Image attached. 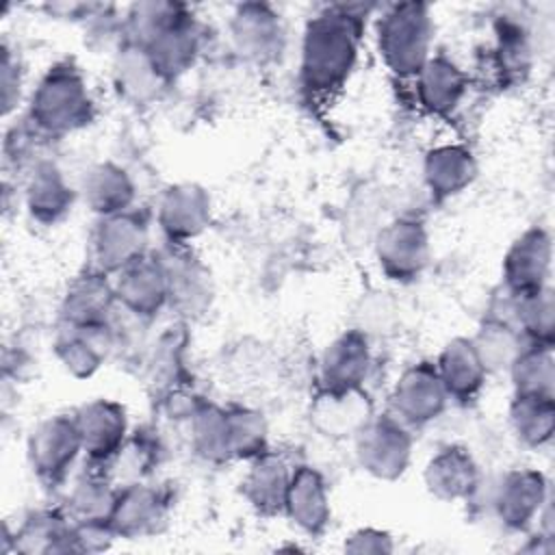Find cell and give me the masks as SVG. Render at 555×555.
<instances>
[{
	"label": "cell",
	"instance_id": "cell-1",
	"mask_svg": "<svg viewBox=\"0 0 555 555\" xmlns=\"http://www.w3.org/2000/svg\"><path fill=\"white\" fill-rule=\"evenodd\" d=\"M358 52V26L349 11L317 15L304 37V78L310 89H336L353 67Z\"/></svg>",
	"mask_w": 555,
	"mask_h": 555
},
{
	"label": "cell",
	"instance_id": "cell-2",
	"mask_svg": "<svg viewBox=\"0 0 555 555\" xmlns=\"http://www.w3.org/2000/svg\"><path fill=\"white\" fill-rule=\"evenodd\" d=\"M431 20L425 4H395L379 22V50L397 74H418L427 63Z\"/></svg>",
	"mask_w": 555,
	"mask_h": 555
},
{
	"label": "cell",
	"instance_id": "cell-3",
	"mask_svg": "<svg viewBox=\"0 0 555 555\" xmlns=\"http://www.w3.org/2000/svg\"><path fill=\"white\" fill-rule=\"evenodd\" d=\"M89 111V98L80 76L72 67H54L39 82L30 117L33 121L48 132H63L85 124Z\"/></svg>",
	"mask_w": 555,
	"mask_h": 555
},
{
	"label": "cell",
	"instance_id": "cell-4",
	"mask_svg": "<svg viewBox=\"0 0 555 555\" xmlns=\"http://www.w3.org/2000/svg\"><path fill=\"white\" fill-rule=\"evenodd\" d=\"M82 449V438L76 421L56 416L37 427L30 438V462L41 479H61L74 464L78 451Z\"/></svg>",
	"mask_w": 555,
	"mask_h": 555
},
{
	"label": "cell",
	"instance_id": "cell-5",
	"mask_svg": "<svg viewBox=\"0 0 555 555\" xmlns=\"http://www.w3.org/2000/svg\"><path fill=\"white\" fill-rule=\"evenodd\" d=\"M358 455L366 470L379 477H395L408 462L410 438L395 421L382 418L362 427Z\"/></svg>",
	"mask_w": 555,
	"mask_h": 555
},
{
	"label": "cell",
	"instance_id": "cell-6",
	"mask_svg": "<svg viewBox=\"0 0 555 555\" xmlns=\"http://www.w3.org/2000/svg\"><path fill=\"white\" fill-rule=\"evenodd\" d=\"M444 384L436 369L421 364L408 371L395 390V405L403 421L427 423L436 418L444 405Z\"/></svg>",
	"mask_w": 555,
	"mask_h": 555
},
{
	"label": "cell",
	"instance_id": "cell-7",
	"mask_svg": "<svg viewBox=\"0 0 555 555\" xmlns=\"http://www.w3.org/2000/svg\"><path fill=\"white\" fill-rule=\"evenodd\" d=\"M80 429L82 449L95 460H106L115 455L124 442L126 418L117 403L93 401L85 405L76 418Z\"/></svg>",
	"mask_w": 555,
	"mask_h": 555
},
{
	"label": "cell",
	"instance_id": "cell-8",
	"mask_svg": "<svg viewBox=\"0 0 555 555\" xmlns=\"http://www.w3.org/2000/svg\"><path fill=\"white\" fill-rule=\"evenodd\" d=\"M145 243L143 225L128 215H111L102 221L93 247L100 267L104 269H126L141 258Z\"/></svg>",
	"mask_w": 555,
	"mask_h": 555
},
{
	"label": "cell",
	"instance_id": "cell-9",
	"mask_svg": "<svg viewBox=\"0 0 555 555\" xmlns=\"http://www.w3.org/2000/svg\"><path fill=\"white\" fill-rule=\"evenodd\" d=\"M427 258V238L418 223H392L379 236V262L395 278H410L421 271Z\"/></svg>",
	"mask_w": 555,
	"mask_h": 555
},
{
	"label": "cell",
	"instance_id": "cell-10",
	"mask_svg": "<svg viewBox=\"0 0 555 555\" xmlns=\"http://www.w3.org/2000/svg\"><path fill=\"white\" fill-rule=\"evenodd\" d=\"M117 295L119 299H124V304L130 310L139 314H152L169 297L167 275L163 264L141 256L139 260L121 269Z\"/></svg>",
	"mask_w": 555,
	"mask_h": 555
},
{
	"label": "cell",
	"instance_id": "cell-11",
	"mask_svg": "<svg viewBox=\"0 0 555 555\" xmlns=\"http://www.w3.org/2000/svg\"><path fill=\"white\" fill-rule=\"evenodd\" d=\"M548 238L542 232H527L509 251L505 273L509 286L520 295L540 293L548 269Z\"/></svg>",
	"mask_w": 555,
	"mask_h": 555
},
{
	"label": "cell",
	"instance_id": "cell-12",
	"mask_svg": "<svg viewBox=\"0 0 555 555\" xmlns=\"http://www.w3.org/2000/svg\"><path fill=\"white\" fill-rule=\"evenodd\" d=\"M369 351L366 343L358 334H349L338 338L325 353L323 375L327 388L334 392L356 390L362 377L366 375Z\"/></svg>",
	"mask_w": 555,
	"mask_h": 555
},
{
	"label": "cell",
	"instance_id": "cell-13",
	"mask_svg": "<svg viewBox=\"0 0 555 555\" xmlns=\"http://www.w3.org/2000/svg\"><path fill=\"white\" fill-rule=\"evenodd\" d=\"M483 369L486 364L481 362L475 345L468 340H455L444 349L438 375L449 395L470 397L483 384Z\"/></svg>",
	"mask_w": 555,
	"mask_h": 555
},
{
	"label": "cell",
	"instance_id": "cell-14",
	"mask_svg": "<svg viewBox=\"0 0 555 555\" xmlns=\"http://www.w3.org/2000/svg\"><path fill=\"white\" fill-rule=\"evenodd\" d=\"M206 217H208L206 195L195 186L171 189L160 204V223L176 238H186L197 234L204 228Z\"/></svg>",
	"mask_w": 555,
	"mask_h": 555
},
{
	"label": "cell",
	"instance_id": "cell-15",
	"mask_svg": "<svg viewBox=\"0 0 555 555\" xmlns=\"http://www.w3.org/2000/svg\"><path fill=\"white\" fill-rule=\"evenodd\" d=\"M232 33L241 50L249 54H269L282 35L278 15L264 4H243L234 13Z\"/></svg>",
	"mask_w": 555,
	"mask_h": 555
},
{
	"label": "cell",
	"instance_id": "cell-16",
	"mask_svg": "<svg viewBox=\"0 0 555 555\" xmlns=\"http://www.w3.org/2000/svg\"><path fill=\"white\" fill-rule=\"evenodd\" d=\"M418 91L431 111H449L455 106L464 91L462 72L447 59H427L418 72Z\"/></svg>",
	"mask_w": 555,
	"mask_h": 555
},
{
	"label": "cell",
	"instance_id": "cell-17",
	"mask_svg": "<svg viewBox=\"0 0 555 555\" xmlns=\"http://www.w3.org/2000/svg\"><path fill=\"white\" fill-rule=\"evenodd\" d=\"M327 499L321 477L310 470L301 468L293 475L286 492V505L297 522L310 531L319 529L327 516Z\"/></svg>",
	"mask_w": 555,
	"mask_h": 555
},
{
	"label": "cell",
	"instance_id": "cell-18",
	"mask_svg": "<svg viewBox=\"0 0 555 555\" xmlns=\"http://www.w3.org/2000/svg\"><path fill=\"white\" fill-rule=\"evenodd\" d=\"M28 208L39 221H56L72 204V189L52 165H41L28 186Z\"/></svg>",
	"mask_w": 555,
	"mask_h": 555
},
{
	"label": "cell",
	"instance_id": "cell-19",
	"mask_svg": "<svg viewBox=\"0 0 555 555\" xmlns=\"http://www.w3.org/2000/svg\"><path fill=\"white\" fill-rule=\"evenodd\" d=\"M429 488L447 499L466 494L475 483V466L462 449H444L427 468Z\"/></svg>",
	"mask_w": 555,
	"mask_h": 555
},
{
	"label": "cell",
	"instance_id": "cell-20",
	"mask_svg": "<svg viewBox=\"0 0 555 555\" xmlns=\"http://www.w3.org/2000/svg\"><path fill=\"white\" fill-rule=\"evenodd\" d=\"M85 195L93 210L102 215H119L132 199V184L126 173L113 165H100L85 182Z\"/></svg>",
	"mask_w": 555,
	"mask_h": 555
},
{
	"label": "cell",
	"instance_id": "cell-21",
	"mask_svg": "<svg viewBox=\"0 0 555 555\" xmlns=\"http://www.w3.org/2000/svg\"><path fill=\"white\" fill-rule=\"evenodd\" d=\"M473 160L470 154L460 147H440L429 154L425 165V176L429 186L436 193L451 195L457 193L473 178Z\"/></svg>",
	"mask_w": 555,
	"mask_h": 555
},
{
	"label": "cell",
	"instance_id": "cell-22",
	"mask_svg": "<svg viewBox=\"0 0 555 555\" xmlns=\"http://www.w3.org/2000/svg\"><path fill=\"white\" fill-rule=\"evenodd\" d=\"M113 293L108 286L98 278H87L80 282L65 301V319L69 325H100L108 306H111Z\"/></svg>",
	"mask_w": 555,
	"mask_h": 555
},
{
	"label": "cell",
	"instance_id": "cell-23",
	"mask_svg": "<svg viewBox=\"0 0 555 555\" xmlns=\"http://www.w3.org/2000/svg\"><path fill=\"white\" fill-rule=\"evenodd\" d=\"M512 421L522 440L531 444H540L551 436V425H553L551 397L518 395V401L512 412Z\"/></svg>",
	"mask_w": 555,
	"mask_h": 555
},
{
	"label": "cell",
	"instance_id": "cell-24",
	"mask_svg": "<svg viewBox=\"0 0 555 555\" xmlns=\"http://www.w3.org/2000/svg\"><path fill=\"white\" fill-rule=\"evenodd\" d=\"M291 479L286 477L284 468L278 462L264 460L260 462L251 475L247 477V492L256 505H282L286 503Z\"/></svg>",
	"mask_w": 555,
	"mask_h": 555
},
{
	"label": "cell",
	"instance_id": "cell-25",
	"mask_svg": "<svg viewBox=\"0 0 555 555\" xmlns=\"http://www.w3.org/2000/svg\"><path fill=\"white\" fill-rule=\"evenodd\" d=\"M518 395L551 397V358L546 351H529L518 356L514 366Z\"/></svg>",
	"mask_w": 555,
	"mask_h": 555
},
{
	"label": "cell",
	"instance_id": "cell-26",
	"mask_svg": "<svg viewBox=\"0 0 555 555\" xmlns=\"http://www.w3.org/2000/svg\"><path fill=\"white\" fill-rule=\"evenodd\" d=\"M540 501V477L533 473H514L507 477L503 490H501V507H505V512L518 516V507H520V516L529 514L535 503Z\"/></svg>",
	"mask_w": 555,
	"mask_h": 555
}]
</instances>
